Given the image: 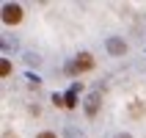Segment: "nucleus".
Instances as JSON below:
<instances>
[{"label": "nucleus", "instance_id": "nucleus-2", "mask_svg": "<svg viewBox=\"0 0 146 138\" xmlns=\"http://www.w3.org/2000/svg\"><path fill=\"white\" fill-rule=\"evenodd\" d=\"M99 102H102V99H99V91H91L88 97H86V116H88V119H94V116L99 113Z\"/></svg>", "mask_w": 146, "mask_h": 138}, {"label": "nucleus", "instance_id": "nucleus-5", "mask_svg": "<svg viewBox=\"0 0 146 138\" xmlns=\"http://www.w3.org/2000/svg\"><path fill=\"white\" fill-rule=\"evenodd\" d=\"M25 64H28V66H39V64H41V58L36 55V53H28V55H25Z\"/></svg>", "mask_w": 146, "mask_h": 138}, {"label": "nucleus", "instance_id": "nucleus-3", "mask_svg": "<svg viewBox=\"0 0 146 138\" xmlns=\"http://www.w3.org/2000/svg\"><path fill=\"white\" fill-rule=\"evenodd\" d=\"M105 47H108L110 55H124V53H127V44H124L121 39H116V36H108V39H105Z\"/></svg>", "mask_w": 146, "mask_h": 138}, {"label": "nucleus", "instance_id": "nucleus-6", "mask_svg": "<svg viewBox=\"0 0 146 138\" xmlns=\"http://www.w3.org/2000/svg\"><path fill=\"white\" fill-rule=\"evenodd\" d=\"M0 75H3V77H8V75H11V64H8V58H3V61H0Z\"/></svg>", "mask_w": 146, "mask_h": 138}, {"label": "nucleus", "instance_id": "nucleus-8", "mask_svg": "<svg viewBox=\"0 0 146 138\" xmlns=\"http://www.w3.org/2000/svg\"><path fill=\"white\" fill-rule=\"evenodd\" d=\"M8 50H17V39H3V53Z\"/></svg>", "mask_w": 146, "mask_h": 138}, {"label": "nucleus", "instance_id": "nucleus-1", "mask_svg": "<svg viewBox=\"0 0 146 138\" xmlns=\"http://www.w3.org/2000/svg\"><path fill=\"white\" fill-rule=\"evenodd\" d=\"M22 19V6L19 3H6L3 6V22L6 25H17Z\"/></svg>", "mask_w": 146, "mask_h": 138}, {"label": "nucleus", "instance_id": "nucleus-4", "mask_svg": "<svg viewBox=\"0 0 146 138\" xmlns=\"http://www.w3.org/2000/svg\"><path fill=\"white\" fill-rule=\"evenodd\" d=\"M74 69H77V72H88V69H94V55H91V53H80V55L74 58Z\"/></svg>", "mask_w": 146, "mask_h": 138}, {"label": "nucleus", "instance_id": "nucleus-10", "mask_svg": "<svg viewBox=\"0 0 146 138\" xmlns=\"http://www.w3.org/2000/svg\"><path fill=\"white\" fill-rule=\"evenodd\" d=\"M113 138H132L130 133H119V135H113Z\"/></svg>", "mask_w": 146, "mask_h": 138}, {"label": "nucleus", "instance_id": "nucleus-7", "mask_svg": "<svg viewBox=\"0 0 146 138\" xmlns=\"http://www.w3.org/2000/svg\"><path fill=\"white\" fill-rule=\"evenodd\" d=\"M25 80L31 83V86H39V83H41V77H39L36 72H25Z\"/></svg>", "mask_w": 146, "mask_h": 138}, {"label": "nucleus", "instance_id": "nucleus-9", "mask_svg": "<svg viewBox=\"0 0 146 138\" xmlns=\"http://www.w3.org/2000/svg\"><path fill=\"white\" fill-rule=\"evenodd\" d=\"M36 138H58V135H55V133H50V130H44V133H39Z\"/></svg>", "mask_w": 146, "mask_h": 138}]
</instances>
